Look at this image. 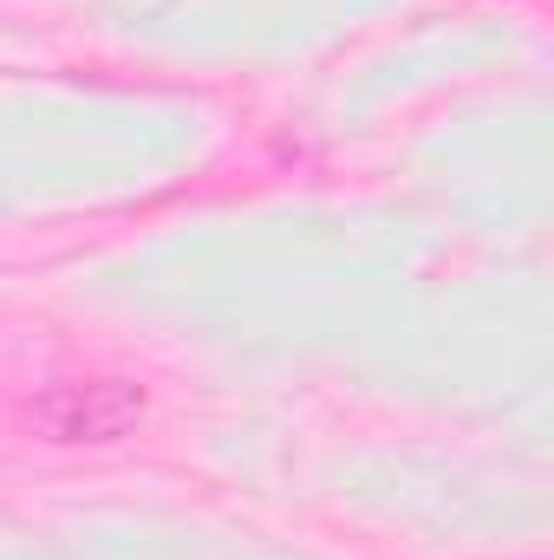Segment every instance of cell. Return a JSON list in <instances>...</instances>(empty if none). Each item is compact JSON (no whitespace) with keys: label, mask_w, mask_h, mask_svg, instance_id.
<instances>
[{"label":"cell","mask_w":554,"mask_h":560,"mask_svg":"<svg viewBox=\"0 0 554 560\" xmlns=\"http://www.w3.org/2000/svg\"><path fill=\"white\" fill-rule=\"evenodd\" d=\"M143 418H150V398L131 378H79V385H53L46 398H33V430L66 450L125 443Z\"/></svg>","instance_id":"obj_1"}]
</instances>
